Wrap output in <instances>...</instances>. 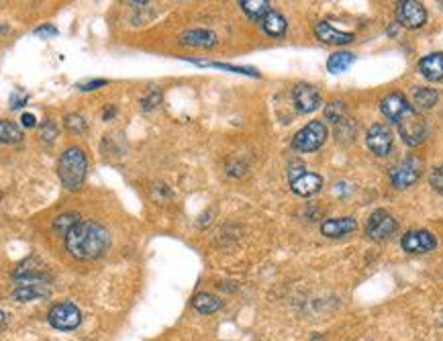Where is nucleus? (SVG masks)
I'll use <instances>...</instances> for the list:
<instances>
[{
	"label": "nucleus",
	"instance_id": "nucleus-6",
	"mask_svg": "<svg viewBox=\"0 0 443 341\" xmlns=\"http://www.w3.org/2000/svg\"><path fill=\"white\" fill-rule=\"evenodd\" d=\"M421 172H423V162L419 157H407L390 170V184L398 190L413 187L421 178Z\"/></svg>",
	"mask_w": 443,
	"mask_h": 341
},
{
	"label": "nucleus",
	"instance_id": "nucleus-23",
	"mask_svg": "<svg viewBox=\"0 0 443 341\" xmlns=\"http://www.w3.org/2000/svg\"><path fill=\"white\" fill-rule=\"evenodd\" d=\"M23 140L21 127L13 121H0V143H19Z\"/></svg>",
	"mask_w": 443,
	"mask_h": 341
},
{
	"label": "nucleus",
	"instance_id": "nucleus-10",
	"mask_svg": "<svg viewBox=\"0 0 443 341\" xmlns=\"http://www.w3.org/2000/svg\"><path fill=\"white\" fill-rule=\"evenodd\" d=\"M366 143H368V147L372 149V154L378 155V157H384V155H388L390 152H392L395 137H392V131H390L386 125L376 123L368 129Z\"/></svg>",
	"mask_w": 443,
	"mask_h": 341
},
{
	"label": "nucleus",
	"instance_id": "nucleus-16",
	"mask_svg": "<svg viewBox=\"0 0 443 341\" xmlns=\"http://www.w3.org/2000/svg\"><path fill=\"white\" fill-rule=\"evenodd\" d=\"M355 229H358V221L353 217L327 219L321 225V233L325 237H343Z\"/></svg>",
	"mask_w": 443,
	"mask_h": 341
},
{
	"label": "nucleus",
	"instance_id": "nucleus-14",
	"mask_svg": "<svg viewBox=\"0 0 443 341\" xmlns=\"http://www.w3.org/2000/svg\"><path fill=\"white\" fill-rule=\"evenodd\" d=\"M411 109V103L407 100V96L400 93L388 94L386 98H382L380 103V110H382L384 117H388L392 123H397V119L405 112V110Z\"/></svg>",
	"mask_w": 443,
	"mask_h": 341
},
{
	"label": "nucleus",
	"instance_id": "nucleus-26",
	"mask_svg": "<svg viewBox=\"0 0 443 341\" xmlns=\"http://www.w3.org/2000/svg\"><path fill=\"white\" fill-rule=\"evenodd\" d=\"M197 65H211V68H219V70H227V72H235V74H245V76H260L254 68H241V65H231V63L221 62H204V60H190Z\"/></svg>",
	"mask_w": 443,
	"mask_h": 341
},
{
	"label": "nucleus",
	"instance_id": "nucleus-36",
	"mask_svg": "<svg viewBox=\"0 0 443 341\" xmlns=\"http://www.w3.org/2000/svg\"><path fill=\"white\" fill-rule=\"evenodd\" d=\"M110 117H115V107H107L105 115H103V119H105V121H108Z\"/></svg>",
	"mask_w": 443,
	"mask_h": 341
},
{
	"label": "nucleus",
	"instance_id": "nucleus-3",
	"mask_svg": "<svg viewBox=\"0 0 443 341\" xmlns=\"http://www.w3.org/2000/svg\"><path fill=\"white\" fill-rule=\"evenodd\" d=\"M395 125L398 127V133H400L402 141H405L407 145H411V147H417V145H421L423 141L427 140L429 135L427 123H425V119H423L413 107L409 110H405V112L398 117Z\"/></svg>",
	"mask_w": 443,
	"mask_h": 341
},
{
	"label": "nucleus",
	"instance_id": "nucleus-5",
	"mask_svg": "<svg viewBox=\"0 0 443 341\" xmlns=\"http://www.w3.org/2000/svg\"><path fill=\"white\" fill-rule=\"evenodd\" d=\"M288 178H291V187L294 194L308 199L313 194H317L323 188V178L315 172H306L303 164H294L288 170Z\"/></svg>",
	"mask_w": 443,
	"mask_h": 341
},
{
	"label": "nucleus",
	"instance_id": "nucleus-12",
	"mask_svg": "<svg viewBox=\"0 0 443 341\" xmlns=\"http://www.w3.org/2000/svg\"><path fill=\"white\" fill-rule=\"evenodd\" d=\"M400 248L409 253H429L437 248V239L431 231L419 229V231H409L402 235L400 239Z\"/></svg>",
	"mask_w": 443,
	"mask_h": 341
},
{
	"label": "nucleus",
	"instance_id": "nucleus-25",
	"mask_svg": "<svg viewBox=\"0 0 443 341\" xmlns=\"http://www.w3.org/2000/svg\"><path fill=\"white\" fill-rule=\"evenodd\" d=\"M80 223V215L78 213H63L60 217H56L53 221V229L60 233V235H68Z\"/></svg>",
	"mask_w": 443,
	"mask_h": 341
},
{
	"label": "nucleus",
	"instance_id": "nucleus-2",
	"mask_svg": "<svg viewBox=\"0 0 443 341\" xmlns=\"http://www.w3.org/2000/svg\"><path fill=\"white\" fill-rule=\"evenodd\" d=\"M86 172H88V159H86V154L82 147L72 145L61 154L58 174H60L61 187L66 190H70V192L80 190L86 180Z\"/></svg>",
	"mask_w": 443,
	"mask_h": 341
},
{
	"label": "nucleus",
	"instance_id": "nucleus-13",
	"mask_svg": "<svg viewBox=\"0 0 443 341\" xmlns=\"http://www.w3.org/2000/svg\"><path fill=\"white\" fill-rule=\"evenodd\" d=\"M315 35L321 39L323 43H329V46H348L355 39L353 33L339 31L335 27H331L327 21H321V23L315 25Z\"/></svg>",
	"mask_w": 443,
	"mask_h": 341
},
{
	"label": "nucleus",
	"instance_id": "nucleus-34",
	"mask_svg": "<svg viewBox=\"0 0 443 341\" xmlns=\"http://www.w3.org/2000/svg\"><path fill=\"white\" fill-rule=\"evenodd\" d=\"M35 35H43V37H56L58 35V29L53 27V25H43V27H39L37 31H35Z\"/></svg>",
	"mask_w": 443,
	"mask_h": 341
},
{
	"label": "nucleus",
	"instance_id": "nucleus-27",
	"mask_svg": "<svg viewBox=\"0 0 443 341\" xmlns=\"http://www.w3.org/2000/svg\"><path fill=\"white\" fill-rule=\"evenodd\" d=\"M66 127H68L72 133H84V131H86V121H84V117H80V115H68V117H66Z\"/></svg>",
	"mask_w": 443,
	"mask_h": 341
},
{
	"label": "nucleus",
	"instance_id": "nucleus-11",
	"mask_svg": "<svg viewBox=\"0 0 443 341\" xmlns=\"http://www.w3.org/2000/svg\"><path fill=\"white\" fill-rule=\"evenodd\" d=\"M292 103H294L296 112L308 115L321 107V94L311 84H296L292 88Z\"/></svg>",
	"mask_w": 443,
	"mask_h": 341
},
{
	"label": "nucleus",
	"instance_id": "nucleus-7",
	"mask_svg": "<svg viewBox=\"0 0 443 341\" xmlns=\"http://www.w3.org/2000/svg\"><path fill=\"white\" fill-rule=\"evenodd\" d=\"M47 321L53 329L60 331H72L82 323V313L74 303H58L56 307H51Z\"/></svg>",
	"mask_w": 443,
	"mask_h": 341
},
{
	"label": "nucleus",
	"instance_id": "nucleus-24",
	"mask_svg": "<svg viewBox=\"0 0 443 341\" xmlns=\"http://www.w3.org/2000/svg\"><path fill=\"white\" fill-rule=\"evenodd\" d=\"M415 105L421 107V109H433L439 100V94L435 93L433 88H417L415 90Z\"/></svg>",
	"mask_w": 443,
	"mask_h": 341
},
{
	"label": "nucleus",
	"instance_id": "nucleus-8",
	"mask_svg": "<svg viewBox=\"0 0 443 341\" xmlns=\"http://www.w3.org/2000/svg\"><path fill=\"white\" fill-rule=\"evenodd\" d=\"M397 227H398L397 219L392 217L388 211L378 209V211H374V213L370 215V219H368L366 233L372 241H384V239H388L390 235H395Z\"/></svg>",
	"mask_w": 443,
	"mask_h": 341
},
{
	"label": "nucleus",
	"instance_id": "nucleus-32",
	"mask_svg": "<svg viewBox=\"0 0 443 341\" xmlns=\"http://www.w3.org/2000/svg\"><path fill=\"white\" fill-rule=\"evenodd\" d=\"M27 100H29V94L27 93H15L11 96V109H21V107H25Z\"/></svg>",
	"mask_w": 443,
	"mask_h": 341
},
{
	"label": "nucleus",
	"instance_id": "nucleus-4",
	"mask_svg": "<svg viewBox=\"0 0 443 341\" xmlns=\"http://www.w3.org/2000/svg\"><path fill=\"white\" fill-rule=\"evenodd\" d=\"M329 137V131H327V125L323 121H311L305 125L301 131L294 133L292 137V147L296 152H303V154H311V152H317L323 143Z\"/></svg>",
	"mask_w": 443,
	"mask_h": 341
},
{
	"label": "nucleus",
	"instance_id": "nucleus-30",
	"mask_svg": "<svg viewBox=\"0 0 443 341\" xmlns=\"http://www.w3.org/2000/svg\"><path fill=\"white\" fill-rule=\"evenodd\" d=\"M431 187H433V190H437V192L443 194V166L431 172Z\"/></svg>",
	"mask_w": 443,
	"mask_h": 341
},
{
	"label": "nucleus",
	"instance_id": "nucleus-29",
	"mask_svg": "<svg viewBox=\"0 0 443 341\" xmlns=\"http://www.w3.org/2000/svg\"><path fill=\"white\" fill-rule=\"evenodd\" d=\"M341 110H343V103H331L327 110H325V115H327V119H331L333 123H339L343 117H341Z\"/></svg>",
	"mask_w": 443,
	"mask_h": 341
},
{
	"label": "nucleus",
	"instance_id": "nucleus-15",
	"mask_svg": "<svg viewBox=\"0 0 443 341\" xmlns=\"http://www.w3.org/2000/svg\"><path fill=\"white\" fill-rule=\"evenodd\" d=\"M180 43L188 47H202V49H211L219 43V37L209 29H192L180 35Z\"/></svg>",
	"mask_w": 443,
	"mask_h": 341
},
{
	"label": "nucleus",
	"instance_id": "nucleus-19",
	"mask_svg": "<svg viewBox=\"0 0 443 341\" xmlns=\"http://www.w3.org/2000/svg\"><path fill=\"white\" fill-rule=\"evenodd\" d=\"M261 29L268 33L270 37H282L286 33V19L276 13V11H270L268 15L264 16L260 21Z\"/></svg>",
	"mask_w": 443,
	"mask_h": 341
},
{
	"label": "nucleus",
	"instance_id": "nucleus-17",
	"mask_svg": "<svg viewBox=\"0 0 443 341\" xmlns=\"http://www.w3.org/2000/svg\"><path fill=\"white\" fill-rule=\"evenodd\" d=\"M419 72L431 82L443 80V53H429L419 62Z\"/></svg>",
	"mask_w": 443,
	"mask_h": 341
},
{
	"label": "nucleus",
	"instance_id": "nucleus-31",
	"mask_svg": "<svg viewBox=\"0 0 443 341\" xmlns=\"http://www.w3.org/2000/svg\"><path fill=\"white\" fill-rule=\"evenodd\" d=\"M107 84H108L107 80H88V82H80V84H78V90L88 93V90H96V88L107 86Z\"/></svg>",
	"mask_w": 443,
	"mask_h": 341
},
{
	"label": "nucleus",
	"instance_id": "nucleus-1",
	"mask_svg": "<svg viewBox=\"0 0 443 341\" xmlns=\"http://www.w3.org/2000/svg\"><path fill=\"white\" fill-rule=\"evenodd\" d=\"M66 248L78 260H98L110 248V233L94 221H80L66 235Z\"/></svg>",
	"mask_w": 443,
	"mask_h": 341
},
{
	"label": "nucleus",
	"instance_id": "nucleus-33",
	"mask_svg": "<svg viewBox=\"0 0 443 341\" xmlns=\"http://www.w3.org/2000/svg\"><path fill=\"white\" fill-rule=\"evenodd\" d=\"M56 135H58V131H56V125L51 123V121H47V123L41 125V137L46 141H53L56 140Z\"/></svg>",
	"mask_w": 443,
	"mask_h": 341
},
{
	"label": "nucleus",
	"instance_id": "nucleus-21",
	"mask_svg": "<svg viewBox=\"0 0 443 341\" xmlns=\"http://www.w3.org/2000/svg\"><path fill=\"white\" fill-rule=\"evenodd\" d=\"M239 6L244 9L245 15L249 16V19H254V21H261L264 16L272 11L268 0H241Z\"/></svg>",
	"mask_w": 443,
	"mask_h": 341
},
{
	"label": "nucleus",
	"instance_id": "nucleus-28",
	"mask_svg": "<svg viewBox=\"0 0 443 341\" xmlns=\"http://www.w3.org/2000/svg\"><path fill=\"white\" fill-rule=\"evenodd\" d=\"M162 100V94H160V90H152V93L147 94L143 100H141V107H143V110H152L157 107V103Z\"/></svg>",
	"mask_w": 443,
	"mask_h": 341
},
{
	"label": "nucleus",
	"instance_id": "nucleus-9",
	"mask_svg": "<svg viewBox=\"0 0 443 341\" xmlns=\"http://www.w3.org/2000/svg\"><path fill=\"white\" fill-rule=\"evenodd\" d=\"M397 19L407 29H421L427 23V11L417 0H402L397 4Z\"/></svg>",
	"mask_w": 443,
	"mask_h": 341
},
{
	"label": "nucleus",
	"instance_id": "nucleus-37",
	"mask_svg": "<svg viewBox=\"0 0 443 341\" xmlns=\"http://www.w3.org/2000/svg\"><path fill=\"white\" fill-rule=\"evenodd\" d=\"M4 319H6V315H4V313L0 310V327L4 325Z\"/></svg>",
	"mask_w": 443,
	"mask_h": 341
},
{
	"label": "nucleus",
	"instance_id": "nucleus-35",
	"mask_svg": "<svg viewBox=\"0 0 443 341\" xmlns=\"http://www.w3.org/2000/svg\"><path fill=\"white\" fill-rule=\"evenodd\" d=\"M21 123H23V127H35V125H37V119H35V115L25 112V115L21 117Z\"/></svg>",
	"mask_w": 443,
	"mask_h": 341
},
{
	"label": "nucleus",
	"instance_id": "nucleus-20",
	"mask_svg": "<svg viewBox=\"0 0 443 341\" xmlns=\"http://www.w3.org/2000/svg\"><path fill=\"white\" fill-rule=\"evenodd\" d=\"M353 62H355V56H353L352 51H337V53H333V56L327 60V70H329V74H341V72H345Z\"/></svg>",
	"mask_w": 443,
	"mask_h": 341
},
{
	"label": "nucleus",
	"instance_id": "nucleus-22",
	"mask_svg": "<svg viewBox=\"0 0 443 341\" xmlns=\"http://www.w3.org/2000/svg\"><path fill=\"white\" fill-rule=\"evenodd\" d=\"M192 307L199 310V313H202V315H211V313H217V310L221 309L223 303L217 296L209 295V293H200V295L194 296Z\"/></svg>",
	"mask_w": 443,
	"mask_h": 341
},
{
	"label": "nucleus",
	"instance_id": "nucleus-18",
	"mask_svg": "<svg viewBox=\"0 0 443 341\" xmlns=\"http://www.w3.org/2000/svg\"><path fill=\"white\" fill-rule=\"evenodd\" d=\"M13 298L19 303H29V300H37V298H46L49 296V288L46 284H27V286H19L13 290Z\"/></svg>",
	"mask_w": 443,
	"mask_h": 341
}]
</instances>
